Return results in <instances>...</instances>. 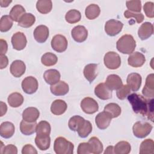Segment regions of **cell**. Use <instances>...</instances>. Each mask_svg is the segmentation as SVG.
I'll use <instances>...</instances> for the list:
<instances>
[{"label":"cell","mask_w":154,"mask_h":154,"mask_svg":"<svg viewBox=\"0 0 154 154\" xmlns=\"http://www.w3.org/2000/svg\"><path fill=\"white\" fill-rule=\"evenodd\" d=\"M11 1H4V0H1L0 1V5L2 7H7L9 5V4L11 2Z\"/></svg>","instance_id":"obj_54"},{"label":"cell","mask_w":154,"mask_h":154,"mask_svg":"<svg viewBox=\"0 0 154 154\" xmlns=\"http://www.w3.org/2000/svg\"><path fill=\"white\" fill-rule=\"evenodd\" d=\"M88 143L90 145L91 153L100 154L103 152V144L98 138L96 137H93L89 139Z\"/></svg>","instance_id":"obj_33"},{"label":"cell","mask_w":154,"mask_h":154,"mask_svg":"<svg viewBox=\"0 0 154 154\" xmlns=\"http://www.w3.org/2000/svg\"><path fill=\"white\" fill-rule=\"evenodd\" d=\"M7 100L8 103L11 107L17 108L22 105L24 99L20 93L14 92L8 96Z\"/></svg>","instance_id":"obj_30"},{"label":"cell","mask_w":154,"mask_h":154,"mask_svg":"<svg viewBox=\"0 0 154 154\" xmlns=\"http://www.w3.org/2000/svg\"><path fill=\"white\" fill-rule=\"evenodd\" d=\"M143 10L147 17L153 18L154 17V3L153 2H146L143 6Z\"/></svg>","instance_id":"obj_47"},{"label":"cell","mask_w":154,"mask_h":154,"mask_svg":"<svg viewBox=\"0 0 154 154\" xmlns=\"http://www.w3.org/2000/svg\"><path fill=\"white\" fill-rule=\"evenodd\" d=\"M105 84L111 90H117L123 85L122 79L119 75L116 74L108 75Z\"/></svg>","instance_id":"obj_22"},{"label":"cell","mask_w":154,"mask_h":154,"mask_svg":"<svg viewBox=\"0 0 154 154\" xmlns=\"http://www.w3.org/2000/svg\"><path fill=\"white\" fill-rule=\"evenodd\" d=\"M112 119L111 115L108 112L103 111L99 112L96 116L95 123L99 129L103 130L109 126Z\"/></svg>","instance_id":"obj_11"},{"label":"cell","mask_w":154,"mask_h":154,"mask_svg":"<svg viewBox=\"0 0 154 154\" xmlns=\"http://www.w3.org/2000/svg\"><path fill=\"white\" fill-rule=\"evenodd\" d=\"M0 69L5 68L8 64V59L5 55H0Z\"/></svg>","instance_id":"obj_52"},{"label":"cell","mask_w":154,"mask_h":154,"mask_svg":"<svg viewBox=\"0 0 154 154\" xmlns=\"http://www.w3.org/2000/svg\"><path fill=\"white\" fill-rule=\"evenodd\" d=\"M81 19V14L79 11L72 9L68 11L65 15L66 22L69 23H75L80 21Z\"/></svg>","instance_id":"obj_39"},{"label":"cell","mask_w":154,"mask_h":154,"mask_svg":"<svg viewBox=\"0 0 154 154\" xmlns=\"http://www.w3.org/2000/svg\"><path fill=\"white\" fill-rule=\"evenodd\" d=\"M94 94L102 100H108L112 97V90L103 82L99 83L95 87Z\"/></svg>","instance_id":"obj_13"},{"label":"cell","mask_w":154,"mask_h":154,"mask_svg":"<svg viewBox=\"0 0 154 154\" xmlns=\"http://www.w3.org/2000/svg\"><path fill=\"white\" fill-rule=\"evenodd\" d=\"M131 88L128 85H123L118 90H117L116 95L120 100H124L131 93Z\"/></svg>","instance_id":"obj_45"},{"label":"cell","mask_w":154,"mask_h":154,"mask_svg":"<svg viewBox=\"0 0 154 154\" xmlns=\"http://www.w3.org/2000/svg\"><path fill=\"white\" fill-rule=\"evenodd\" d=\"M153 126L148 122H137L132 127L134 136L139 138L146 137L152 131Z\"/></svg>","instance_id":"obj_4"},{"label":"cell","mask_w":154,"mask_h":154,"mask_svg":"<svg viewBox=\"0 0 154 154\" xmlns=\"http://www.w3.org/2000/svg\"><path fill=\"white\" fill-rule=\"evenodd\" d=\"M71 35L75 42L82 43L87 39L88 31L84 26L77 25L72 29Z\"/></svg>","instance_id":"obj_12"},{"label":"cell","mask_w":154,"mask_h":154,"mask_svg":"<svg viewBox=\"0 0 154 154\" xmlns=\"http://www.w3.org/2000/svg\"><path fill=\"white\" fill-rule=\"evenodd\" d=\"M127 85L133 91H138L141 85V76L137 73H131L128 75L126 79Z\"/></svg>","instance_id":"obj_16"},{"label":"cell","mask_w":154,"mask_h":154,"mask_svg":"<svg viewBox=\"0 0 154 154\" xmlns=\"http://www.w3.org/2000/svg\"><path fill=\"white\" fill-rule=\"evenodd\" d=\"M105 111L108 112L112 118H116L119 117L122 112L120 106L116 103H109L104 107Z\"/></svg>","instance_id":"obj_41"},{"label":"cell","mask_w":154,"mask_h":154,"mask_svg":"<svg viewBox=\"0 0 154 154\" xmlns=\"http://www.w3.org/2000/svg\"><path fill=\"white\" fill-rule=\"evenodd\" d=\"M146 61L145 56L140 52L131 54L128 58V64L133 67H141Z\"/></svg>","instance_id":"obj_17"},{"label":"cell","mask_w":154,"mask_h":154,"mask_svg":"<svg viewBox=\"0 0 154 154\" xmlns=\"http://www.w3.org/2000/svg\"><path fill=\"white\" fill-rule=\"evenodd\" d=\"M153 33V25L152 23L146 22L141 24L138 31V35L142 40L148 39Z\"/></svg>","instance_id":"obj_19"},{"label":"cell","mask_w":154,"mask_h":154,"mask_svg":"<svg viewBox=\"0 0 154 154\" xmlns=\"http://www.w3.org/2000/svg\"><path fill=\"white\" fill-rule=\"evenodd\" d=\"M37 122H29L22 120L20 123V132L25 135H31L36 131Z\"/></svg>","instance_id":"obj_27"},{"label":"cell","mask_w":154,"mask_h":154,"mask_svg":"<svg viewBox=\"0 0 154 154\" xmlns=\"http://www.w3.org/2000/svg\"><path fill=\"white\" fill-rule=\"evenodd\" d=\"M126 5L130 11L140 13L141 10V2L140 1H128L126 2Z\"/></svg>","instance_id":"obj_44"},{"label":"cell","mask_w":154,"mask_h":154,"mask_svg":"<svg viewBox=\"0 0 154 154\" xmlns=\"http://www.w3.org/2000/svg\"><path fill=\"white\" fill-rule=\"evenodd\" d=\"M21 85L23 91L25 93L31 94L37 90L38 84L36 78L29 76L23 79Z\"/></svg>","instance_id":"obj_9"},{"label":"cell","mask_w":154,"mask_h":154,"mask_svg":"<svg viewBox=\"0 0 154 154\" xmlns=\"http://www.w3.org/2000/svg\"><path fill=\"white\" fill-rule=\"evenodd\" d=\"M49 28L43 25L37 26L35 28L33 33L35 40L40 43L45 42L49 37Z\"/></svg>","instance_id":"obj_15"},{"label":"cell","mask_w":154,"mask_h":154,"mask_svg":"<svg viewBox=\"0 0 154 154\" xmlns=\"http://www.w3.org/2000/svg\"><path fill=\"white\" fill-rule=\"evenodd\" d=\"M26 70V66L23 61L21 60H14L10 65V70L11 75L16 77L19 78L22 76Z\"/></svg>","instance_id":"obj_18"},{"label":"cell","mask_w":154,"mask_h":154,"mask_svg":"<svg viewBox=\"0 0 154 154\" xmlns=\"http://www.w3.org/2000/svg\"><path fill=\"white\" fill-rule=\"evenodd\" d=\"M50 90L55 96H64L69 90V85L63 81H60L55 84L51 85Z\"/></svg>","instance_id":"obj_20"},{"label":"cell","mask_w":154,"mask_h":154,"mask_svg":"<svg viewBox=\"0 0 154 154\" xmlns=\"http://www.w3.org/2000/svg\"><path fill=\"white\" fill-rule=\"evenodd\" d=\"M100 13V9L98 5L91 4L88 5L85 11V14L87 19L93 20L97 17Z\"/></svg>","instance_id":"obj_31"},{"label":"cell","mask_w":154,"mask_h":154,"mask_svg":"<svg viewBox=\"0 0 154 154\" xmlns=\"http://www.w3.org/2000/svg\"><path fill=\"white\" fill-rule=\"evenodd\" d=\"M36 8L42 14L49 13L52 8V2L50 0H39L36 3Z\"/></svg>","instance_id":"obj_36"},{"label":"cell","mask_w":154,"mask_h":154,"mask_svg":"<svg viewBox=\"0 0 154 154\" xmlns=\"http://www.w3.org/2000/svg\"><path fill=\"white\" fill-rule=\"evenodd\" d=\"M10 16L4 15L0 20V31L1 32H7L9 31L13 26V22Z\"/></svg>","instance_id":"obj_42"},{"label":"cell","mask_w":154,"mask_h":154,"mask_svg":"<svg viewBox=\"0 0 154 154\" xmlns=\"http://www.w3.org/2000/svg\"><path fill=\"white\" fill-rule=\"evenodd\" d=\"M142 93L147 98L152 99L154 96V75L153 73L147 75L146 83L143 88Z\"/></svg>","instance_id":"obj_14"},{"label":"cell","mask_w":154,"mask_h":154,"mask_svg":"<svg viewBox=\"0 0 154 154\" xmlns=\"http://www.w3.org/2000/svg\"><path fill=\"white\" fill-rule=\"evenodd\" d=\"M51 131V127L47 121L42 120L40 121L36 127V134L37 135H49Z\"/></svg>","instance_id":"obj_38"},{"label":"cell","mask_w":154,"mask_h":154,"mask_svg":"<svg viewBox=\"0 0 154 154\" xmlns=\"http://www.w3.org/2000/svg\"><path fill=\"white\" fill-rule=\"evenodd\" d=\"M131 150V144L126 141H119L114 147V153L116 154H128Z\"/></svg>","instance_id":"obj_35"},{"label":"cell","mask_w":154,"mask_h":154,"mask_svg":"<svg viewBox=\"0 0 154 154\" xmlns=\"http://www.w3.org/2000/svg\"><path fill=\"white\" fill-rule=\"evenodd\" d=\"M40 116V112L38 109L35 107L26 108L22 112L23 120L29 122H36Z\"/></svg>","instance_id":"obj_24"},{"label":"cell","mask_w":154,"mask_h":154,"mask_svg":"<svg viewBox=\"0 0 154 154\" xmlns=\"http://www.w3.org/2000/svg\"><path fill=\"white\" fill-rule=\"evenodd\" d=\"M97 70V64L91 63L86 65L84 69V75L85 79L91 83L96 78Z\"/></svg>","instance_id":"obj_25"},{"label":"cell","mask_w":154,"mask_h":154,"mask_svg":"<svg viewBox=\"0 0 154 154\" xmlns=\"http://www.w3.org/2000/svg\"><path fill=\"white\" fill-rule=\"evenodd\" d=\"M35 143L40 150H46L50 147L51 138L49 135H37L35 138Z\"/></svg>","instance_id":"obj_28"},{"label":"cell","mask_w":154,"mask_h":154,"mask_svg":"<svg viewBox=\"0 0 154 154\" xmlns=\"http://www.w3.org/2000/svg\"><path fill=\"white\" fill-rule=\"evenodd\" d=\"M3 154H17V148L16 146L13 144H8L6 146H4L3 150L2 152Z\"/></svg>","instance_id":"obj_49"},{"label":"cell","mask_w":154,"mask_h":154,"mask_svg":"<svg viewBox=\"0 0 154 154\" xmlns=\"http://www.w3.org/2000/svg\"><path fill=\"white\" fill-rule=\"evenodd\" d=\"M61 75L56 69H48L43 74V78L45 82L52 85L60 81Z\"/></svg>","instance_id":"obj_21"},{"label":"cell","mask_w":154,"mask_h":154,"mask_svg":"<svg viewBox=\"0 0 154 154\" xmlns=\"http://www.w3.org/2000/svg\"><path fill=\"white\" fill-rule=\"evenodd\" d=\"M81 108L85 113L93 114L98 111L99 105L94 99L87 97L81 100Z\"/></svg>","instance_id":"obj_8"},{"label":"cell","mask_w":154,"mask_h":154,"mask_svg":"<svg viewBox=\"0 0 154 154\" xmlns=\"http://www.w3.org/2000/svg\"><path fill=\"white\" fill-rule=\"evenodd\" d=\"M25 9L19 4L15 5L12 7L10 11V17L14 22H19L20 18L25 14Z\"/></svg>","instance_id":"obj_32"},{"label":"cell","mask_w":154,"mask_h":154,"mask_svg":"<svg viewBox=\"0 0 154 154\" xmlns=\"http://www.w3.org/2000/svg\"><path fill=\"white\" fill-rule=\"evenodd\" d=\"M85 119L79 116H74L72 117L68 122V126L70 130L77 131L79 128L83 125Z\"/></svg>","instance_id":"obj_37"},{"label":"cell","mask_w":154,"mask_h":154,"mask_svg":"<svg viewBox=\"0 0 154 154\" xmlns=\"http://www.w3.org/2000/svg\"><path fill=\"white\" fill-rule=\"evenodd\" d=\"M122 22L116 19L108 20L105 25V31L109 36H115L120 33L123 28Z\"/></svg>","instance_id":"obj_6"},{"label":"cell","mask_w":154,"mask_h":154,"mask_svg":"<svg viewBox=\"0 0 154 154\" xmlns=\"http://www.w3.org/2000/svg\"><path fill=\"white\" fill-rule=\"evenodd\" d=\"M78 154L91 153V147L88 143H81L77 149Z\"/></svg>","instance_id":"obj_48"},{"label":"cell","mask_w":154,"mask_h":154,"mask_svg":"<svg viewBox=\"0 0 154 154\" xmlns=\"http://www.w3.org/2000/svg\"><path fill=\"white\" fill-rule=\"evenodd\" d=\"M58 58L52 52H46L42 56L41 62L45 66H52L57 64Z\"/></svg>","instance_id":"obj_40"},{"label":"cell","mask_w":154,"mask_h":154,"mask_svg":"<svg viewBox=\"0 0 154 154\" xmlns=\"http://www.w3.org/2000/svg\"><path fill=\"white\" fill-rule=\"evenodd\" d=\"M0 103H1V116L2 117L6 113L7 111V105L2 101H1Z\"/></svg>","instance_id":"obj_53"},{"label":"cell","mask_w":154,"mask_h":154,"mask_svg":"<svg viewBox=\"0 0 154 154\" xmlns=\"http://www.w3.org/2000/svg\"><path fill=\"white\" fill-rule=\"evenodd\" d=\"M140 154H153L154 153V142L152 139L144 140L140 144Z\"/></svg>","instance_id":"obj_34"},{"label":"cell","mask_w":154,"mask_h":154,"mask_svg":"<svg viewBox=\"0 0 154 154\" xmlns=\"http://www.w3.org/2000/svg\"><path fill=\"white\" fill-rule=\"evenodd\" d=\"M92 125L88 120H85L83 125L77 131L79 136L81 138H86L92 131Z\"/></svg>","instance_id":"obj_43"},{"label":"cell","mask_w":154,"mask_h":154,"mask_svg":"<svg viewBox=\"0 0 154 154\" xmlns=\"http://www.w3.org/2000/svg\"><path fill=\"white\" fill-rule=\"evenodd\" d=\"M0 48L1 55H5L8 50V45L7 42L2 38L0 40Z\"/></svg>","instance_id":"obj_51"},{"label":"cell","mask_w":154,"mask_h":154,"mask_svg":"<svg viewBox=\"0 0 154 154\" xmlns=\"http://www.w3.org/2000/svg\"><path fill=\"white\" fill-rule=\"evenodd\" d=\"M116 48L120 52L130 55L136 48V42L132 35L125 34L117 40Z\"/></svg>","instance_id":"obj_2"},{"label":"cell","mask_w":154,"mask_h":154,"mask_svg":"<svg viewBox=\"0 0 154 154\" xmlns=\"http://www.w3.org/2000/svg\"><path fill=\"white\" fill-rule=\"evenodd\" d=\"M104 153L106 154V153H108V154H110V153H114V146H108L105 150V151L104 152Z\"/></svg>","instance_id":"obj_55"},{"label":"cell","mask_w":154,"mask_h":154,"mask_svg":"<svg viewBox=\"0 0 154 154\" xmlns=\"http://www.w3.org/2000/svg\"><path fill=\"white\" fill-rule=\"evenodd\" d=\"M103 61L106 67L111 70L117 69L121 65L120 55L114 51H109L106 53L103 58Z\"/></svg>","instance_id":"obj_5"},{"label":"cell","mask_w":154,"mask_h":154,"mask_svg":"<svg viewBox=\"0 0 154 154\" xmlns=\"http://www.w3.org/2000/svg\"><path fill=\"white\" fill-rule=\"evenodd\" d=\"M27 40L25 35L22 32L14 33L11 37V44L14 49L17 51L23 50L26 45Z\"/></svg>","instance_id":"obj_10"},{"label":"cell","mask_w":154,"mask_h":154,"mask_svg":"<svg viewBox=\"0 0 154 154\" xmlns=\"http://www.w3.org/2000/svg\"><path fill=\"white\" fill-rule=\"evenodd\" d=\"M22 154H37V151L36 149L30 144H27L25 145L22 149Z\"/></svg>","instance_id":"obj_50"},{"label":"cell","mask_w":154,"mask_h":154,"mask_svg":"<svg viewBox=\"0 0 154 154\" xmlns=\"http://www.w3.org/2000/svg\"><path fill=\"white\" fill-rule=\"evenodd\" d=\"M74 145L63 137H57L54 141V150L57 154H72Z\"/></svg>","instance_id":"obj_3"},{"label":"cell","mask_w":154,"mask_h":154,"mask_svg":"<svg viewBox=\"0 0 154 154\" xmlns=\"http://www.w3.org/2000/svg\"><path fill=\"white\" fill-rule=\"evenodd\" d=\"M51 44L52 49L55 51L61 53L67 49L68 42L64 35L57 34L52 37Z\"/></svg>","instance_id":"obj_7"},{"label":"cell","mask_w":154,"mask_h":154,"mask_svg":"<svg viewBox=\"0 0 154 154\" xmlns=\"http://www.w3.org/2000/svg\"><path fill=\"white\" fill-rule=\"evenodd\" d=\"M124 16L126 19L131 17L135 18L138 23H141L144 20V15L141 13H135L130 11L129 10H126L124 12Z\"/></svg>","instance_id":"obj_46"},{"label":"cell","mask_w":154,"mask_h":154,"mask_svg":"<svg viewBox=\"0 0 154 154\" xmlns=\"http://www.w3.org/2000/svg\"><path fill=\"white\" fill-rule=\"evenodd\" d=\"M67 108L66 102L61 99H56L51 104V111L57 116H60L64 114Z\"/></svg>","instance_id":"obj_23"},{"label":"cell","mask_w":154,"mask_h":154,"mask_svg":"<svg viewBox=\"0 0 154 154\" xmlns=\"http://www.w3.org/2000/svg\"><path fill=\"white\" fill-rule=\"evenodd\" d=\"M132 109L136 114H140L147 117L148 119L153 122V99L147 98L141 94L132 93L128 96Z\"/></svg>","instance_id":"obj_1"},{"label":"cell","mask_w":154,"mask_h":154,"mask_svg":"<svg viewBox=\"0 0 154 154\" xmlns=\"http://www.w3.org/2000/svg\"><path fill=\"white\" fill-rule=\"evenodd\" d=\"M35 22V17L30 13H25L19 19L18 25L23 28H29L34 25Z\"/></svg>","instance_id":"obj_29"},{"label":"cell","mask_w":154,"mask_h":154,"mask_svg":"<svg viewBox=\"0 0 154 154\" xmlns=\"http://www.w3.org/2000/svg\"><path fill=\"white\" fill-rule=\"evenodd\" d=\"M15 131V127L13 123L10 122H4L0 126V135L4 138H11Z\"/></svg>","instance_id":"obj_26"}]
</instances>
